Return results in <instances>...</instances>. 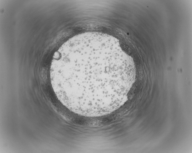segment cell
Wrapping results in <instances>:
<instances>
[{
    "mask_svg": "<svg viewBox=\"0 0 192 153\" xmlns=\"http://www.w3.org/2000/svg\"><path fill=\"white\" fill-rule=\"evenodd\" d=\"M129 56L118 40L98 32L79 34L55 53L50 71L51 84L58 100L70 106L107 103L113 74L129 69Z\"/></svg>",
    "mask_w": 192,
    "mask_h": 153,
    "instance_id": "1",
    "label": "cell"
}]
</instances>
